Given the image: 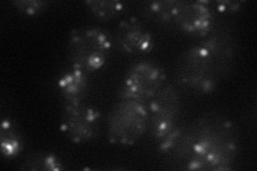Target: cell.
<instances>
[{"label": "cell", "mask_w": 257, "mask_h": 171, "mask_svg": "<svg viewBox=\"0 0 257 171\" xmlns=\"http://www.w3.org/2000/svg\"><path fill=\"white\" fill-rule=\"evenodd\" d=\"M236 53V41L230 32L213 28L197 44L181 53L176 62V78L191 92L210 94L229 77Z\"/></svg>", "instance_id": "cell-1"}, {"label": "cell", "mask_w": 257, "mask_h": 171, "mask_svg": "<svg viewBox=\"0 0 257 171\" xmlns=\"http://www.w3.org/2000/svg\"><path fill=\"white\" fill-rule=\"evenodd\" d=\"M190 160L188 170L225 171L234 166L239 150V132L234 122L207 112L188 124Z\"/></svg>", "instance_id": "cell-2"}, {"label": "cell", "mask_w": 257, "mask_h": 171, "mask_svg": "<svg viewBox=\"0 0 257 171\" xmlns=\"http://www.w3.org/2000/svg\"><path fill=\"white\" fill-rule=\"evenodd\" d=\"M112 46V37L106 30L98 27L76 28L69 36L68 58L72 68L89 74L105 67Z\"/></svg>", "instance_id": "cell-3"}, {"label": "cell", "mask_w": 257, "mask_h": 171, "mask_svg": "<svg viewBox=\"0 0 257 171\" xmlns=\"http://www.w3.org/2000/svg\"><path fill=\"white\" fill-rule=\"evenodd\" d=\"M148 132L147 106L131 100H119L107 117L106 133L110 143L133 145Z\"/></svg>", "instance_id": "cell-4"}, {"label": "cell", "mask_w": 257, "mask_h": 171, "mask_svg": "<svg viewBox=\"0 0 257 171\" xmlns=\"http://www.w3.org/2000/svg\"><path fill=\"white\" fill-rule=\"evenodd\" d=\"M166 72L154 60H141L127 69L119 90V100L148 103L166 84Z\"/></svg>", "instance_id": "cell-5"}, {"label": "cell", "mask_w": 257, "mask_h": 171, "mask_svg": "<svg viewBox=\"0 0 257 171\" xmlns=\"http://www.w3.org/2000/svg\"><path fill=\"white\" fill-rule=\"evenodd\" d=\"M148 131L156 142L162 140L181 124V96L167 84L148 102Z\"/></svg>", "instance_id": "cell-6"}, {"label": "cell", "mask_w": 257, "mask_h": 171, "mask_svg": "<svg viewBox=\"0 0 257 171\" xmlns=\"http://www.w3.org/2000/svg\"><path fill=\"white\" fill-rule=\"evenodd\" d=\"M101 113L84 102L66 103L60 120V131L74 143L95 139L100 133Z\"/></svg>", "instance_id": "cell-7"}, {"label": "cell", "mask_w": 257, "mask_h": 171, "mask_svg": "<svg viewBox=\"0 0 257 171\" xmlns=\"http://www.w3.org/2000/svg\"><path fill=\"white\" fill-rule=\"evenodd\" d=\"M214 20L211 2H177L172 28L190 37L203 39L214 28Z\"/></svg>", "instance_id": "cell-8"}, {"label": "cell", "mask_w": 257, "mask_h": 171, "mask_svg": "<svg viewBox=\"0 0 257 171\" xmlns=\"http://www.w3.org/2000/svg\"><path fill=\"white\" fill-rule=\"evenodd\" d=\"M112 42L118 51L125 55H145L155 47L152 34L135 16H130L118 24Z\"/></svg>", "instance_id": "cell-9"}, {"label": "cell", "mask_w": 257, "mask_h": 171, "mask_svg": "<svg viewBox=\"0 0 257 171\" xmlns=\"http://www.w3.org/2000/svg\"><path fill=\"white\" fill-rule=\"evenodd\" d=\"M57 87L66 103L84 102L90 91V79L88 73L72 68L58 78Z\"/></svg>", "instance_id": "cell-10"}, {"label": "cell", "mask_w": 257, "mask_h": 171, "mask_svg": "<svg viewBox=\"0 0 257 171\" xmlns=\"http://www.w3.org/2000/svg\"><path fill=\"white\" fill-rule=\"evenodd\" d=\"M24 148V139L18 123L11 118H4L0 124V149L5 158L19 156Z\"/></svg>", "instance_id": "cell-11"}, {"label": "cell", "mask_w": 257, "mask_h": 171, "mask_svg": "<svg viewBox=\"0 0 257 171\" xmlns=\"http://www.w3.org/2000/svg\"><path fill=\"white\" fill-rule=\"evenodd\" d=\"M176 0H159L143 5V15L160 26L172 27Z\"/></svg>", "instance_id": "cell-12"}, {"label": "cell", "mask_w": 257, "mask_h": 171, "mask_svg": "<svg viewBox=\"0 0 257 171\" xmlns=\"http://www.w3.org/2000/svg\"><path fill=\"white\" fill-rule=\"evenodd\" d=\"M84 5L96 20L102 22L114 20L125 10V4L117 0H88Z\"/></svg>", "instance_id": "cell-13"}, {"label": "cell", "mask_w": 257, "mask_h": 171, "mask_svg": "<svg viewBox=\"0 0 257 171\" xmlns=\"http://www.w3.org/2000/svg\"><path fill=\"white\" fill-rule=\"evenodd\" d=\"M63 161L54 153H32L23 162L21 169L35 171H60L64 170Z\"/></svg>", "instance_id": "cell-14"}, {"label": "cell", "mask_w": 257, "mask_h": 171, "mask_svg": "<svg viewBox=\"0 0 257 171\" xmlns=\"http://www.w3.org/2000/svg\"><path fill=\"white\" fill-rule=\"evenodd\" d=\"M12 5L16 10L26 16L41 14L48 7L47 2H41V0H18V2H12Z\"/></svg>", "instance_id": "cell-15"}, {"label": "cell", "mask_w": 257, "mask_h": 171, "mask_svg": "<svg viewBox=\"0 0 257 171\" xmlns=\"http://www.w3.org/2000/svg\"><path fill=\"white\" fill-rule=\"evenodd\" d=\"M213 5L216 10L221 13H237L241 9H242V6L244 5L243 2H235V0H221V2L218 3H211Z\"/></svg>", "instance_id": "cell-16"}]
</instances>
